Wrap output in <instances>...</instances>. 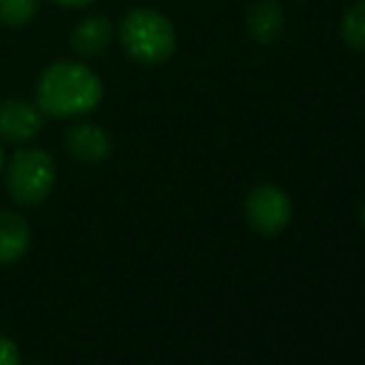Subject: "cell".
Returning a JSON list of instances; mask_svg holds the SVG:
<instances>
[{"label":"cell","mask_w":365,"mask_h":365,"mask_svg":"<svg viewBox=\"0 0 365 365\" xmlns=\"http://www.w3.org/2000/svg\"><path fill=\"white\" fill-rule=\"evenodd\" d=\"M3 167H5V152H3V145H0V174H3Z\"/></svg>","instance_id":"5bb4252c"},{"label":"cell","mask_w":365,"mask_h":365,"mask_svg":"<svg viewBox=\"0 0 365 365\" xmlns=\"http://www.w3.org/2000/svg\"><path fill=\"white\" fill-rule=\"evenodd\" d=\"M40 0H0V23L10 28L28 25L38 15Z\"/></svg>","instance_id":"8fae6325"},{"label":"cell","mask_w":365,"mask_h":365,"mask_svg":"<svg viewBox=\"0 0 365 365\" xmlns=\"http://www.w3.org/2000/svg\"><path fill=\"white\" fill-rule=\"evenodd\" d=\"M53 3L65 5V8H87V5H92L95 0H53Z\"/></svg>","instance_id":"4fadbf2b"},{"label":"cell","mask_w":365,"mask_h":365,"mask_svg":"<svg viewBox=\"0 0 365 365\" xmlns=\"http://www.w3.org/2000/svg\"><path fill=\"white\" fill-rule=\"evenodd\" d=\"M55 159L45 149L28 147L15 152L8 164V192L20 207H38L50 197L55 187Z\"/></svg>","instance_id":"3957f363"},{"label":"cell","mask_w":365,"mask_h":365,"mask_svg":"<svg viewBox=\"0 0 365 365\" xmlns=\"http://www.w3.org/2000/svg\"><path fill=\"white\" fill-rule=\"evenodd\" d=\"M102 102V82L87 65L73 60L53 63L38 82V100L43 115L82 117Z\"/></svg>","instance_id":"6da1fadb"},{"label":"cell","mask_w":365,"mask_h":365,"mask_svg":"<svg viewBox=\"0 0 365 365\" xmlns=\"http://www.w3.org/2000/svg\"><path fill=\"white\" fill-rule=\"evenodd\" d=\"M65 147L75 159L87 164L102 162L112 152V142L107 132L97 125H90V122H77V125L70 127L65 132Z\"/></svg>","instance_id":"8992f818"},{"label":"cell","mask_w":365,"mask_h":365,"mask_svg":"<svg viewBox=\"0 0 365 365\" xmlns=\"http://www.w3.org/2000/svg\"><path fill=\"white\" fill-rule=\"evenodd\" d=\"M361 219H363V224H365V204H363V212H361Z\"/></svg>","instance_id":"9a60e30c"},{"label":"cell","mask_w":365,"mask_h":365,"mask_svg":"<svg viewBox=\"0 0 365 365\" xmlns=\"http://www.w3.org/2000/svg\"><path fill=\"white\" fill-rule=\"evenodd\" d=\"M112 43V25L107 18H87L75 25L73 35H70V45L77 55H100L110 48Z\"/></svg>","instance_id":"9c48e42d"},{"label":"cell","mask_w":365,"mask_h":365,"mask_svg":"<svg viewBox=\"0 0 365 365\" xmlns=\"http://www.w3.org/2000/svg\"><path fill=\"white\" fill-rule=\"evenodd\" d=\"M244 214L259 234L274 236L291 221V199L276 184H261L246 197Z\"/></svg>","instance_id":"277c9868"},{"label":"cell","mask_w":365,"mask_h":365,"mask_svg":"<svg viewBox=\"0 0 365 365\" xmlns=\"http://www.w3.org/2000/svg\"><path fill=\"white\" fill-rule=\"evenodd\" d=\"M30 246V226L20 214L0 212V266H10L25 256Z\"/></svg>","instance_id":"ba28073f"},{"label":"cell","mask_w":365,"mask_h":365,"mask_svg":"<svg viewBox=\"0 0 365 365\" xmlns=\"http://www.w3.org/2000/svg\"><path fill=\"white\" fill-rule=\"evenodd\" d=\"M341 35L353 50L365 53V0H358L353 8L346 10L341 23Z\"/></svg>","instance_id":"30bf717a"},{"label":"cell","mask_w":365,"mask_h":365,"mask_svg":"<svg viewBox=\"0 0 365 365\" xmlns=\"http://www.w3.org/2000/svg\"><path fill=\"white\" fill-rule=\"evenodd\" d=\"M246 30L259 45H271L284 30V10L276 0H256L246 15Z\"/></svg>","instance_id":"52a82bcc"},{"label":"cell","mask_w":365,"mask_h":365,"mask_svg":"<svg viewBox=\"0 0 365 365\" xmlns=\"http://www.w3.org/2000/svg\"><path fill=\"white\" fill-rule=\"evenodd\" d=\"M0 365H20L18 346L5 336H0Z\"/></svg>","instance_id":"7c38bea8"},{"label":"cell","mask_w":365,"mask_h":365,"mask_svg":"<svg viewBox=\"0 0 365 365\" xmlns=\"http://www.w3.org/2000/svg\"><path fill=\"white\" fill-rule=\"evenodd\" d=\"M125 50L142 65H162L174 55L177 33L167 15L152 8H135L120 25Z\"/></svg>","instance_id":"7a4b0ae2"},{"label":"cell","mask_w":365,"mask_h":365,"mask_svg":"<svg viewBox=\"0 0 365 365\" xmlns=\"http://www.w3.org/2000/svg\"><path fill=\"white\" fill-rule=\"evenodd\" d=\"M43 130V112L35 102L28 100H5L0 102V140L30 142Z\"/></svg>","instance_id":"5b68a950"}]
</instances>
